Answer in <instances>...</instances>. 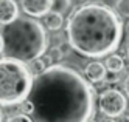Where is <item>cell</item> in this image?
Masks as SVG:
<instances>
[{
    "label": "cell",
    "mask_w": 129,
    "mask_h": 122,
    "mask_svg": "<svg viewBox=\"0 0 129 122\" xmlns=\"http://www.w3.org/2000/svg\"><path fill=\"white\" fill-rule=\"evenodd\" d=\"M26 99L33 122H89L93 96L87 80L64 65H51L31 80Z\"/></svg>",
    "instance_id": "1"
},
{
    "label": "cell",
    "mask_w": 129,
    "mask_h": 122,
    "mask_svg": "<svg viewBox=\"0 0 129 122\" xmlns=\"http://www.w3.org/2000/svg\"><path fill=\"white\" fill-rule=\"evenodd\" d=\"M123 23L109 6L86 3L69 17L67 42L86 57H104L121 42Z\"/></svg>",
    "instance_id": "2"
},
{
    "label": "cell",
    "mask_w": 129,
    "mask_h": 122,
    "mask_svg": "<svg viewBox=\"0 0 129 122\" xmlns=\"http://www.w3.org/2000/svg\"><path fill=\"white\" fill-rule=\"evenodd\" d=\"M2 53L5 59L28 63L39 59L48 46L45 28L30 17H17L2 31Z\"/></svg>",
    "instance_id": "3"
},
{
    "label": "cell",
    "mask_w": 129,
    "mask_h": 122,
    "mask_svg": "<svg viewBox=\"0 0 129 122\" xmlns=\"http://www.w3.org/2000/svg\"><path fill=\"white\" fill-rule=\"evenodd\" d=\"M31 76L23 63L13 59H0V105L20 104L30 91Z\"/></svg>",
    "instance_id": "4"
},
{
    "label": "cell",
    "mask_w": 129,
    "mask_h": 122,
    "mask_svg": "<svg viewBox=\"0 0 129 122\" xmlns=\"http://www.w3.org/2000/svg\"><path fill=\"white\" fill-rule=\"evenodd\" d=\"M126 105H127L126 96L120 90H115V88L104 90L98 97V107L101 110V113L106 114L107 117L121 116L126 110Z\"/></svg>",
    "instance_id": "5"
},
{
    "label": "cell",
    "mask_w": 129,
    "mask_h": 122,
    "mask_svg": "<svg viewBox=\"0 0 129 122\" xmlns=\"http://www.w3.org/2000/svg\"><path fill=\"white\" fill-rule=\"evenodd\" d=\"M53 0H20V5L25 14L33 17H42L51 9Z\"/></svg>",
    "instance_id": "6"
},
{
    "label": "cell",
    "mask_w": 129,
    "mask_h": 122,
    "mask_svg": "<svg viewBox=\"0 0 129 122\" xmlns=\"http://www.w3.org/2000/svg\"><path fill=\"white\" fill-rule=\"evenodd\" d=\"M19 14V6L14 0H0V23L8 25L17 19Z\"/></svg>",
    "instance_id": "7"
},
{
    "label": "cell",
    "mask_w": 129,
    "mask_h": 122,
    "mask_svg": "<svg viewBox=\"0 0 129 122\" xmlns=\"http://www.w3.org/2000/svg\"><path fill=\"white\" fill-rule=\"evenodd\" d=\"M84 74H86V77L89 82L92 83H98L104 79V74H106V68H104V65L101 63V62H90L86 70H84Z\"/></svg>",
    "instance_id": "8"
},
{
    "label": "cell",
    "mask_w": 129,
    "mask_h": 122,
    "mask_svg": "<svg viewBox=\"0 0 129 122\" xmlns=\"http://www.w3.org/2000/svg\"><path fill=\"white\" fill-rule=\"evenodd\" d=\"M42 17H44V25L42 26H45L47 30H50V31H59L61 28H62L64 20H62V16L61 14L54 13V11H48L47 14L42 16Z\"/></svg>",
    "instance_id": "9"
},
{
    "label": "cell",
    "mask_w": 129,
    "mask_h": 122,
    "mask_svg": "<svg viewBox=\"0 0 129 122\" xmlns=\"http://www.w3.org/2000/svg\"><path fill=\"white\" fill-rule=\"evenodd\" d=\"M104 68H107L109 71H123L124 68V62H123V57L118 54H112L106 59V63H104Z\"/></svg>",
    "instance_id": "10"
},
{
    "label": "cell",
    "mask_w": 129,
    "mask_h": 122,
    "mask_svg": "<svg viewBox=\"0 0 129 122\" xmlns=\"http://www.w3.org/2000/svg\"><path fill=\"white\" fill-rule=\"evenodd\" d=\"M70 6H72V0H53V3H51V9L61 16L64 13H67Z\"/></svg>",
    "instance_id": "11"
},
{
    "label": "cell",
    "mask_w": 129,
    "mask_h": 122,
    "mask_svg": "<svg viewBox=\"0 0 129 122\" xmlns=\"http://www.w3.org/2000/svg\"><path fill=\"white\" fill-rule=\"evenodd\" d=\"M30 65H28V73H30V76H39V74L45 70V65L42 63V60H41V57L39 59H34V60H31V62H28Z\"/></svg>",
    "instance_id": "12"
},
{
    "label": "cell",
    "mask_w": 129,
    "mask_h": 122,
    "mask_svg": "<svg viewBox=\"0 0 129 122\" xmlns=\"http://www.w3.org/2000/svg\"><path fill=\"white\" fill-rule=\"evenodd\" d=\"M114 6L118 16H121L124 19L129 16V0H115Z\"/></svg>",
    "instance_id": "13"
},
{
    "label": "cell",
    "mask_w": 129,
    "mask_h": 122,
    "mask_svg": "<svg viewBox=\"0 0 129 122\" xmlns=\"http://www.w3.org/2000/svg\"><path fill=\"white\" fill-rule=\"evenodd\" d=\"M121 74L123 71H107L104 74V83H107V85H112V83H117L121 80Z\"/></svg>",
    "instance_id": "14"
},
{
    "label": "cell",
    "mask_w": 129,
    "mask_h": 122,
    "mask_svg": "<svg viewBox=\"0 0 129 122\" xmlns=\"http://www.w3.org/2000/svg\"><path fill=\"white\" fill-rule=\"evenodd\" d=\"M19 111H20V114L30 116V114H31V111H33V105H31V102H30L28 99H23L20 104H19Z\"/></svg>",
    "instance_id": "15"
},
{
    "label": "cell",
    "mask_w": 129,
    "mask_h": 122,
    "mask_svg": "<svg viewBox=\"0 0 129 122\" xmlns=\"http://www.w3.org/2000/svg\"><path fill=\"white\" fill-rule=\"evenodd\" d=\"M48 56H50V59H51L53 62H59V60H62V59H64V56H62V53L59 51L58 46H53V48H50Z\"/></svg>",
    "instance_id": "16"
},
{
    "label": "cell",
    "mask_w": 129,
    "mask_h": 122,
    "mask_svg": "<svg viewBox=\"0 0 129 122\" xmlns=\"http://www.w3.org/2000/svg\"><path fill=\"white\" fill-rule=\"evenodd\" d=\"M6 122H33L31 120V117L30 116H25V114H14V116H11V117H8V120Z\"/></svg>",
    "instance_id": "17"
},
{
    "label": "cell",
    "mask_w": 129,
    "mask_h": 122,
    "mask_svg": "<svg viewBox=\"0 0 129 122\" xmlns=\"http://www.w3.org/2000/svg\"><path fill=\"white\" fill-rule=\"evenodd\" d=\"M58 48H59V51L62 53V56H69L70 51H72V46H70V43H69L67 40H64L62 43H59Z\"/></svg>",
    "instance_id": "18"
},
{
    "label": "cell",
    "mask_w": 129,
    "mask_h": 122,
    "mask_svg": "<svg viewBox=\"0 0 129 122\" xmlns=\"http://www.w3.org/2000/svg\"><path fill=\"white\" fill-rule=\"evenodd\" d=\"M41 60H42V63L45 65V68H48V67H51V65H53V60L50 59L48 54H45V56L42 54V56H41Z\"/></svg>",
    "instance_id": "19"
},
{
    "label": "cell",
    "mask_w": 129,
    "mask_h": 122,
    "mask_svg": "<svg viewBox=\"0 0 129 122\" xmlns=\"http://www.w3.org/2000/svg\"><path fill=\"white\" fill-rule=\"evenodd\" d=\"M101 122H115V120H114L112 117H107V116H106V117H104L103 120H101Z\"/></svg>",
    "instance_id": "20"
},
{
    "label": "cell",
    "mask_w": 129,
    "mask_h": 122,
    "mask_svg": "<svg viewBox=\"0 0 129 122\" xmlns=\"http://www.w3.org/2000/svg\"><path fill=\"white\" fill-rule=\"evenodd\" d=\"M0 53H2V36H0Z\"/></svg>",
    "instance_id": "21"
},
{
    "label": "cell",
    "mask_w": 129,
    "mask_h": 122,
    "mask_svg": "<svg viewBox=\"0 0 129 122\" xmlns=\"http://www.w3.org/2000/svg\"><path fill=\"white\" fill-rule=\"evenodd\" d=\"M2 120H3V119H2V113H0V122H2Z\"/></svg>",
    "instance_id": "22"
},
{
    "label": "cell",
    "mask_w": 129,
    "mask_h": 122,
    "mask_svg": "<svg viewBox=\"0 0 129 122\" xmlns=\"http://www.w3.org/2000/svg\"><path fill=\"white\" fill-rule=\"evenodd\" d=\"M90 122H95V120H90Z\"/></svg>",
    "instance_id": "23"
}]
</instances>
